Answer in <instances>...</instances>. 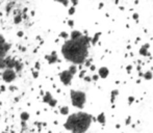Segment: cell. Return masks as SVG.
<instances>
[{
	"label": "cell",
	"instance_id": "cell-1",
	"mask_svg": "<svg viewBox=\"0 0 153 133\" xmlns=\"http://www.w3.org/2000/svg\"><path fill=\"white\" fill-rule=\"evenodd\" d=\"M91 38L85 34L77 40H67L62 44L61 52L67 61L74 66H82L89 56Z\"/></svg>",
	"mask_w": 153,
	"mask_h": 133
},
{
	"label": "cell",
	"instance_id": "cell-2",
	"mask_svg": "<svg viewBox=\"0 0 153 133\" xmlns=\"http://www.w3.org/2000/svg\"><path fill=\"white\" fill-rule=\"evenodd\" d=\"M94 121L92 115L83 111L72 113L69 115L64 124L66 130L72 133H85L91 127L92 122Z\"/></svg>",
	"mask_w": 153,
	"mask_h": 133
},
{
	"label": "cell",
	"instance_id": "cell-3",
	"mask_svg": "<svg viewBox=\"0 0 153 133\" xmlns=\"http://www.w3.org/2000/svg\"><path fill=\"white\" fill-rule=\"evenodd\" d=\"M70 98H71V103H72L73 106L79 109H82L85 102H87V95H85V92H81V91L71 89Z\"/></svg>",
	"mask_w": 153,
	"mask_h": 133
},
{
	"label": "cell",
	"instance_id": "cell-4",
	"mask_svg": "<svg viewBox=\"0 0 153 133\" xmlns=\"http://www.w3.org/2000/svg\"><path fill=\"white\" fill-rule=\"evenodd\" d=\"M59 80L62 81V83L65 86H69L71 84V82H72V79L74 77V75L69 70H64L59 74Z\"/></svg>",
	"mask_w": 153,
	"mask_h": 133
},
{
	"label": "cell",
	"instance_id": "cell-5",
	"mask_svg": "<svg viewBox=\"0 0 153 133\" xmlns=\"http://www.w3.org/2000/svg\"><path fill=\"white\" fill-rule=\"evenodd\" d=\"M10 48H12V45L6 42L2 34H0V57H6Z\"/></svg>",
	"mask_w": 153,
	"mask_h": 133
},
{
	"label": "cell",
	"instance_id": "cell-6",
	"mask_svg": "<svg viewBox=\"0 0 153 133\" xmlns=\"http://www.w3.org/2000/svg\"><path fill=\"white\" fill-rule=\"evenodd\" d=\"M16 77H17V73L15 72L14 69H5L2 72V79L6 83L13 82L16 79Z\"/></svg>",
	"mask_w": 153,
	"mask_h": 133
},
{
	"label": "cell",
	"instance_id": "cell-7",
	"mask_svg": "<svg viewBox=\"0 0 153 133\" xmlns=\"http://www.w3.org/2000/svg\"><path fill=\"white\" fill-rule=\"evenodd\" d=\"M45 59L48 61L49 65H53V64L57 63L59 61V56H57L56 51H52L50 54L45 55Z\"/></svg>",
	"mask_w": 153,
	"mask_h": 133
},
{
	"label": "cell",
	"instance_id": "cell-8",
	"mask_svg": "<svg viewBox=\"0 0 153 133\" xmlns=\"http://www.w3.org/2000/svg\"><path fill=\"white\" fill-rule=\"evenodd\" d=\"M99 76V78H102V79H105L108 77L109 75V70L108 68H106V66H101L100 69L98 70V74H97Z\"/></svg>",
	"mask_w": 153,
	"mask_h": 133
},
{
	"label": "cell",
	"instance_id": "cell-9",
	"mask_svg": "<svg viewBox=\"0 0 153 133\" xmlns=\"http://www.w3.org/2000/svg\"><path fill=\"white\" fill-rule=\"evenodd\" d=\"M149 48H150V44H145V45H143V46L141 47V49H140V51H139V53L142 55V56H151V54L149 53Z\"/></svg>",
	"mask_w": 153,
	"mask_h": 133
},
{
	"label": "cell",
	"instance_id": "cell-10",
	"mask_svg": "<svg viewBox=\"0 0 153 133\" xmlns=\"http://www.w3.org/2000/svg\"><path fill=\"white\" fill-rule=\"evenodd\" d=\"M23 20V15L21 14L20 10H18V14L15 13V16H14V23L15 24H20Z\"/></svg>",
	"mask_w": 153,
	"mask_h": 133
},
{
	"label": "cell",
	"instance_id": "cell-11",
	"mask_svg": "<svg viewBox=\"0 0 153 133\" xmlns=\"http://www.w3.org/2000/svg\"><path fill=\"white\" fill-rule=\"evenodd\" d=\"M96 121L98 122L99 124H101V125H105V123H106V117H105V113L104 112H101L99 115H97Z\"/></svg>",
	"mask_w": 153,
	"mask_h": 133
},
{
	"label": "cell",
	"instance_id": "cell-12",
	"mask_svg": "<svg viewBox=\"0 0 153 133\" xmlns=\"http://www.w3.org/2000/svg\"><path fill=\"white\" fill-rule=\"evenodd\" d=\"M52 99H53V96L51 95L50 92H46V93L43 95V102L46 103V104H48Z\"/></svg>",
	"mask_w": 153,
	"mask_h": 133
},
{
	"label": "cell",
	"instance_id": "cell-13",
	"mask_svg": "<svg viewBox=\"0 0 153 133\" xmlns=\"http://www.w3.org/2000/svg\"><path fill=\"white\" fill-rule=\"evenodd\" d=\"M70 40H77L80 36H82V33H80L79 30H72V33H70Z\"/></svg>",
	"mask_w": 153,
	"mask_h": 133
},
{
	"label": "cell",
	"instance_id": "cell-14",
	"mask_svg": "<svg viewBox=\"0 0 153 133\" xmlns=\"http://www.w3.org/2000/svg\"><path fill=\"white\" fill-rule=\"evenodd\" d=\"M100 35H101V33H100V31H99V33H95V35L93 36V38H91V44H92V45H96L97 43H98Z\"/></svg>",
	"mask_w": 153,
	"mask_h": 133
},
{
	"label": "cell",
	"instance_id": "cell-15",
	"mask_svg": "<svg viewBox=\"0 0 153 133\" xmlns=\"http://www.w3.org/2000/svg\"><path fill=\"white\" fill-rule=\"evenodd\" d=\"M119 95V91L118 89H113L111 93V103H115V100H116V97Z\"/></svg>",
	"mask_w": 153,
	"mask_h": 133
},
{
	"label": "cell",
	"instance_id": "cell-16",
	"mask_svg": "<svg viewBox=\"0 0 153 133\" xmlns=\"http://www.w3.org/2000/svg\"><path fill=\"white\" fill-rule=\"evenodd\" d=\"M15 72L16 73H19V72H21L22 71V69H23V64L22 63H20V61H16V64H15Z\"/></svg>",
	"mask_w": 153,
	"mask_h": 133
},
{
	"label": "cell",
	"instance_id": "cell-17",
	"mask_svg": "<svg viewBox=\"0 0 153 133\" xmlns=\"http://www.w3.org/2000/svg\"><path fill=\"white\" fill-rule=\"evenodd\" d=\"M29 117H30V115H29V113L26 112V111H23V112L20 115V119H21V121H22V122L28 121Z\"/></svg>",
	"mask_w": 153,
	"mask_h": 133
},
{
	"label": "cell",
	"instance_id": "cell-18",
	"mask_svg": "<svg viewBox=\"0 0 153 133\" xmlns=\"http://www.w3.org/2000/svg\"><path fill=\"white\" fill-rule=\"evenodd\" d=\"M69 107L68 106H62L61 108H59V113H61L62 115H69Z\"/></svg>",
	"mask_w": 153,
	"mask_h": 133
},
{
	"label": "cell",
	"instance_id": "cell-19",
	"mask_svg": "<svg viewBox=\"0 0 153 133\" xmlns=\"http://www.w3.org/2000/svg\"><path fill=\"white\" fill-rule=\"evenodd\" d=\"M143 77L146 79V80H151V79L153 78V74H152L151 71H147L146 73H144Z\"/></svg>",
	"mask_w": 153,
	"mask_h": 133
},
{
	"label": "cell",
	"instance_id": "cell-20",
	"mask_svg": "<svg viewBox=\"0 0 153 133\" xmlns=\"http://www.w3.org/2000/svg\"><path fill=\"white\" fill-rule=\"evenodd\" d=\"M0 70H5V57H0Z\"/></svg>",
	"mask_w": 153,
	"mask_h": 133
},
{
	"label": "cell",
	"instance_id": "cell-21",
	"mask_svg": "<svg viewBox=\"0 0 153 133\" xmlns=\"http://www.w3.org/2000/svg\"><path fill=\"white\" fill-rule=\"evenodd\" d=\"M69 71H70L71 73H72L73 75H75L77 73V71H78V69H77V66H74V65H72V66H69V69H68Z\"/></svg>",
	"mask_w": 153,
	"mask_h": 133
},
{
	"label": "cell",
	"instance_id": "cell-22",
	"mask_svg": "<svg viewBox=\"0 0 153 133\" xmlns=\"http://www.w3.org/2000/svg\"><path fill=\"white\" fill-rule=\"evenodd\" d=\"M75 12H76V7H74V6H71V7H69V10H68L69 16H73V15L75 14Z\"/></svg>",
	"mask_w": 153,
	"mask_h": 133
},
{
	"label": "cell",
	"instance_id": "cell-23",
	"mask_svg": "<svg viewBox=\"0 0 153 133\" xmlns=\"http://www.w3.org/2000/svg\"><path fill=\"white\" fill-rule=\"evenodd\" d=\"M59 38H62L67 41L69 38V34H68V33H66V31H62V33H59Z\"/></svg>",
	"mask_w": 153,
	"mask_h": 133
},
{
	"label": "cell",
	"instance_id": "cell-24",
	"mask_svg": "<svg viewBox=\"0 0 153 133\" xmlns=\"http://www.w3.org/2000/svg\"><path fill=\"white\" fill-rule=\"evenodd\" d=\"M56 104H57V101H56V99H54V98H53V99L51 100L50 102L48 103V105H49V106H50V107H52V108H53V107H55V106H56Z\"/></svg>",
	"mask_w": 153,
	"mask_h": 133
},
{
	"label": "cell",
	"instance_id": "cell-25",
	"mask_svg": "<svg viewBox=\"0 0 153 133\" xmlns=\"http://www.w3.org/2000/svg\"><path fill=\"white\" fill-rule=\"evenodd\" d=\"M13 4H15V2H10V3H8L7 5H6V14H8V13L12 10V5Z\"/></svg>",
	"mask_w": 153,
	"mask_h": 133
},
{
	"label": "cell",
	"instance_id": "cell-26",
	"mask_svg": "<svg viewBox=\"0 0 153 133\" xmlns=\"http://www.w3.org/2000/svg\"><path fill=\"white\" fill-rule=\"evenodd\" d=\"M85 74H87V71H85V70H81L80 73H79V75H78L79 78H82L83 79V77L85 76Z\"/></svg>",
	"mask_w": 153,
	"mask_h": 133
},
{
	"label": "cell",
	"instance_id": "cell-27",
	"mask_svg": "<svg viewBox=\"0 0 153 133\" xmlns=\"http://www.w3.org/2000/svg\"><path fill=\"white\" fill-rule=\"evenodd\" d=\"M92 58H90V59H87V61H85V66H88V68H90V66H92Z\"/></svg>",
	"mask_w": 153,
	"mask_h": 133
},
{
	"label": "cell",
	"instance_id": "cell-28",
	"mask_svg": "<svg viewBox=\"0 0 153 133\" xmlns=\"http://www.w3.org/2000/svg\"><path fill=\"white\" fill-rule=\"evenodd\" d=\"M134 101H135V99H134V97H133V96H129V97H128V104L129 105L132 104Z\"/></svg>",
	"mask_w": 153,
	"mask_h": 133
},
{
	"label": "cell",
	"instance_id": "cell-29",
	"mask_svg": "<svg viewBox=\"0 0 153 133\" xmlns=\"http://www.w3.org/2000/svg\"><path fill=\"white\" fill-rule=\"evenodd\" d=\"M130 123H131V117L129 115V117H127L126 121H125V125H126V126H129V125H130Z\"/></svg>",
	"mask_w": 153,
	"mask_h": 133
},
{
	"label": "cell",
	"instance_id": "cell-30",
	"mask_svg": "<svg viewBox=\"0 0 153 133\" xmlns=\"http://www.w3.org/2000/svg\"><path fill=\"white\" fill-rule=\"evenodd\" d=\"M92 78V81H95V82H96V81H98V79H99V76L97 74H94L93 75V76L91 77Z\"/></svg>",
	"mask_w": 153,
	"mask_h": 133
},
{
	"label": "cell",
	"instance_id": "cell-31",
	"mask_svg": "<svg viewBox=\"0 0 153 133\" xmlns=\"http://www.w3.org/2000/svg\"><path fill=\"white\" fill-rule=\"evenodd\" d=\"M83 80H85V82H92V78L90 76H85L83 77Z\"/></svg>",
	"mask_w": 153,
	"mask_h": 133
},
{
	"label": "cell",
	"instance_id": "cell-32",
	"mask_svg": "<svg viewBox=\"0 0 153 133\" xmlns=\"http://www.w3.org/2000/svg\"><path fill=\"white\" fill-rule=\"evenodd\" d=\"M139 17H140V15L137 14V13H134V14L132 15V19H133V20H135V21L139 20Z\"/></svg>",
	"mask_w": 153,
	"mask_h": 133
},
{
	"label": "cell",
	"instance_id": "cell-33",
	"mask_svg": "<svg viewBox=\"0 0 153 133\" xmlns=\"http://www.w3.org/2000/svg\"><path fill=\"white\" fill-rule=\"evenodd\" d=\"M131 70H132V66L128 65V66H126V71H127V73H128V74H130Z\"/></svg>",
	"mask_w": 153,
	"mask_h": 133
},
{
	"label": "cell",
	"instance_id": "cell-34",
	"mask_svg": "<svg viewBox=\"0 0 153 133\" xmlns=\"http://www.w3.org/2000/svg\"><path fill=\"white\" fill-rule=\"evenodd\" d=\"M32 77H33V78H38V77H39V72H38V71H33V72H32Z\"/></svg>",
	"mask_w": 153,
	"mask_h": 133
},
{
	"label": "cell",
	"instance_id": "cell-35",
	"mask_svg": "<svg viewBox=\"0 0 153 133\" xmlns=\"http://www.w3.org/2000/svg\"><path fill=\"white\" fill-rule=\"evenodd\" d=\"M68 25L70 27H73V26H74V21H73V20H69L68 21Z\"/></svg>",
	"mask_w": 153,
	"mask_h": 133
},
{
	"label": "cell",
	"instance_id": "cell-36",
	"mask_svg": "<svg viewBox=\"0 0 153 133\" xmlns=\"http://www.w3.org/2000/svg\"><path fill=\"white\" fill-rule=\"evenodd\" d=\"M59 3H62V5H65V6H68L69 3H70V1H61Z\"/></svg>",
	"mask_w": 153,
	"mask_h": 133
},
{
	"label": "cell",
	"instance_id": "cell-37",
	"mask_svg": "<svg viewBox=\"0 0 153 133\" xmlns=\"http://www.w3.org/2000/svg\"><path fill=\"white\" fill-rule=\"evenodd\" d=\"M34 68H36V70H40L41 65H40V63H39V61H36V65H34Z\"/></svg>",
	"mask_w": 153,
	"mask_h": 133
},
{
	"label": "cell",
	"instance_id": "cell-38",
	"mask_svg": "<svg viewBox=\"0 0 153 133\" xmlns=\"http://www.w3.org/2000/svg\"><path fill=\"white\" fill-rule=\"evenodd\" d=\"M17 89H17L16 86H10V92H15V91H17Z\"/></svg>",
	"mask_w": 153,
	"mask_h": 133
},
{
	"label": "cell",
	"instance_id": "cell-39",
	"mask_svg": "<svg viewBox=\"0 0 153 133\" xmlns=\"http://www.w3.org/2000/svg\"><path fill=\"white\" fill-rule=\"evenodd\" d=\"M0 91H1V92H5V86H4V85H1V86H0Z\"/></svg>",
	"mask_w": 153,
	"mask_h": 133
},
{
	"label": "cell",
	"instance_id": "cell-40",
	"mask_svg": "<svg viewBox=\"0 0 153 133\" xmlns=\"http://www.w3.org/2000/svg\"><path fill=\"white\" fill-rule=\"evenodd\" d=\"M90 70H91V71H95V70H96V66H95L94 65H92L91 66H90Z\"/></svg>",
	"mask_w": 153,
	"mask_h": 133
},
{
	"label": "cell",
	"instance_id": "cell-41",
	"mask_svg": "<svg viewBox=\"0 0 153 133\" xmlns=\"http://www.w3.org/2000/svg\"><path fill=\"white\" fill-rule=\"evenodd\" d=\"M23 34H24V33H23V31H19V33H17V35L20 36V38H21V36H23Z\"/></svg>",
	"mask_w": 153,
	"mask_h": 133
},
{
	"label": "cell",
	"instance_id": "cell-42",
	"mask_svg": "<svg viewBox=\"0 0 153 133\" xmlns=\"http://www.w3.org/2000/svg\"><path fill=\"white\" fill-rule=\"evenodd\" d=\"M72 4H73L72 6H74V7H75V5H77V4H78V1H72Z\"/></svg>",
	"mask_w": 153,
	"mask_h": 133
},
{
	"label": "cell",
	"instance_id": "cell-43",
	"mask_svg": "<svg viewBox=\"0 0 153 133\" xmlns=\"http://www.w3.org/2000/svg\"><path fill=\"white\" fill-rule=\"evenodd\" d=\"M103 7V3H102V2H101V3H99V10H101V8H102Z\"/></svg>",
	"mask_w": 153,
	"mask_h": 133
},
{
	"label": "cell",
	"instance_id": "cell-44",
	"mask_svg": "<svg viewBox=\"0 0 153 133\" xmlns=\"http://www.w3.org/2000/svg\"><path fill=\"white\" fill-rule=\"evenodd\" d=\"M137 70L139 71V72H141V70H142V66H137Z\"/></svg>",
	"mask_w": 153,
	"mask_h": 133
},
{
	"label": "cell",
	"instance_id": "cell-45",
	"mask_svg": "<svg viewBox=\"0 0 153 133\" xmlns=\"http://www.w3.org/2000/svg\"><path fill=\"white\" fill-rule=\"evenodd\" d=\"M140 41H141V38H137V41H135V44H137V43H139Z\"/></svg>",
	"mask_w": 153,
	"mask_h": 133
},
{
	"label": "cell",
	"instance_id": "cell-46",
	"mask_svg": "<svg viewBox=\"0 0 153 133\" xmlns=\"http://www.w3.org/2000/svg\"><path fill=\"white\" fill-rule=\"evenodd\" d=\"M120 127H121V125H120V124H117V125H116V128H117V129H119Z\"/></svg>",
	"mask_w": 153,
	"mask_h": 133
},
{
	"label": "cell",
	"instance_id": "cell-47",
	"mask_svg": "<svg viewBox=\"0 0 153 133\" xmlns=\"http://www.w3.org/2000/svg\"><path fill=\"white\" fill-rule=\"evenodd\" d=\"M139 75H140V76H141V77H143L144 73H143V72H139Z\"/></svg>",
	"mask_w": 153,
	"mask_h": 133
},
{
	"label": "cell",
	"instance_id": "cell-48",
	"mask_svg": "<svg viewBox=\"0 0 153 133\" xmlns=\"http://www.w3.org/2000/svg\"><path fill=\"white\" fill-rule=\"evenodd\" d=\"M120 10H124V6H120Z\"/></svg>",
	"mask_w": 153,
	"mask_h": 133
},
{
	"label": "cell",
	"instance_id": "cell-49",
	"mask_svg": "<svg viewBox=\"0 0 153 133\" xmlns=\"http://www.w3.org/2000/svg\"><path fill=\"white\" fill-rule=\"evenodd\" d=\"M1 133H8V132H6V131H2Z\"/></svg>",
	"mask_w": 153,
	"mask_h": 133
}]
</instances>
